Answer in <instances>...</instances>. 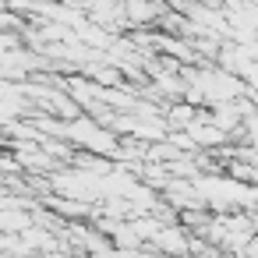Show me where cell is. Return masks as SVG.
<instances>
[{
  "mask_svg": "<svg viewBox=\"0 0 258 258\" xmlns=\"http://www.w3.org/2000/svg\"><path fill=\"white\" fill-rule=\"evenodd\" d=\"M216 258H219V254H216Z\"/></svg>",
  "mask_w": 258,
  "mask_h": 258,
  "instance_id": "obj_1",
  "label": "cell"
}]
</instances>
